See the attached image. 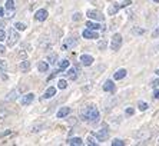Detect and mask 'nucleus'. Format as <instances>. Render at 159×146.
<instances>
[{"label": "nucleus", "mask_w": 159, "mask_h": 146, "mask_svg": "<svg viewBox=\"0 0 159 146\" xmlns=\"http://www.w3.org/2000/svg\"><path fill=\"white\" fill-rule=\"evenodd\" d=\"M3 40H6V32L0 27V42H3Z\"/></svg>", "instance_id": "72a5a7b5"}, {"label": "nucleus", "mask_w": 159, "mask_h": 146, "mask_svg": "<svg viewBox=\"0 0 159 146\" xmlns=\"http://www.w3.org/2000/svg\"><path fill=\"white\" fill-rule=\"evenodd\" d=\"M129 4H132V2H130V0H126V2H123V3H120V7H128Z\"/></svg>", "instance_id": "e433bc0d"}, {"label": "nucleus", "mask_w": 159, "mask_h": 146, "mask_svg": "<svg viewBox=\"0 0 159 146\" xmlns=\"http://www.w3.org/2000/svg\"><path fill=\"white\" fill-rule=\"evenodd\" d=\"M9 133H10V130H7V132H3V133H2V135H0V136H6V135H9Z\"/></svg>", "instance_id": "a18cd8bd"}, {"label": "nucleus", "mask_w": 159, "mask_h": 146, "mask_svg": "<svg viewBox=\"0 0 159 146\" xmlns=\"http://www.w3.org/2000/svg\"><path fill=\"white\" fill-rule=\"evenodd\" d=\"M19 67H20L22 72H27V70L30 69V62L29 60H23V62H20V66H19Z\"/></svg>", "instance_id": "5701e85b"}, {"label": "nucleus", "mask_w": 159, "mask_h": 146, "mask_svg": "<svg viewBox=\"0 0 159 146\" xmlns=\"http://www.w3.org/2000/svg\"><path fill=\"white\" fill-rule=\"evenodd\" d=\"M19 33L16 32V29H13V27H10L7 32V39H6V42H7V46L9 48H13L16 43L19 42Z\"/></svg>", "instance_id": "f03ea898"}, {"label": "nucleus", "mask_w": 159, "mask_h": 146, "mask_svg": "<svg viewBox=\"0 0 159 146\" xmlns=\"http://www.w3.org/2000/svg\"><path fill=\"white\" fill-rule=\"evenodd\" d=\"M133 113H135V109H133V107H128V109H126V115H129V116H132Z\"/></svg>", "instance_id": "c9c22d12"}, {"label": "nucleus", "mask_w": 159, "mask_h": 146, "mask_svg": "<svg viewBox=\"0 0 159 146\" xmlns=\"http://www.w3.org/2000/svg\"><path fill=\"white\" fill-rule=\"evenodd\" d=\"M155 73H156V75H158V76H159V70H156V72H155Z\"/></svg>", "instance_id": "de8ad7c7"}, {"label": "nucleus", "mask_w": 159, "mask_h": 146, "mask_svg": "<svg viewBox=\"0 0 159 146\" xmlns=\"http://www.w3.org/2000/svg\"><path fill=\"white\" fill-rule=\"evenodd\" d=\"M153 98H155V99H159V90H155V93H153Z\"/></svg>", "instance_id": "79ce46f5"}, {"label": "nucleus", "mask_w": 159, "mask_h": 146, "mask_svg": "<svg viewBox=\"0 0 159 146\" xmlns=\"http://www.w3.org/2000/svg\"><path fill=\"white\" fill-rule=\"evenodd\" d=\"M80 117H82V121H85V122L96 123L99 121L100 115H99V110L95 106H86V107H83L80 110Z\"/></svg>", "instance_id": "f257e3e1"}, {"label": "nucleus", "mask_w": 159, "mask_h": 146, "mask_svg": "<svg viewBox=\"0 0 159 146\" xmlns=\"http://www.w3.org/2000/svg\"><path fill=\"white\" fill-rule=\"evenodd\" d=\"M76 44H78V39H75V37H69V39H66V40H65L62 49H63V50H66V49L73 48V46H76Z\"/></svg>", "instance_id": "9d476101"}, {"label": "nucleus", "mask_w": 159, "mask_h": 146, "mask_svg": "<svg viewBox=\"0 0 159 146\" xmlns=\"http://www.w3.org/2000/svg\"><path fill=\"white\" fill-rule=\"evenodd\" d=\"M105 48H106V42L102 40V42L99 43V49H105Z\"/></svg>", "instance_id": "ea45409f"}, {"label": "nucleus", "mask_w": 159, "mask_h": 146, "mask_svg": "<svg viewBox=\"0 0 159 146\" xmlns=\"http://www.w3.org/2000/svg\"><path fill=\"white\" fill-rule=\"evenodd\" d=\"M55 95H56V88L50 86V88H48L46 89V92L43 93V99H50V98H53Z\"/></svg>", "instance_id": "2eb2a0df"}, {"label": "nucleus", "mask_w": 159, "mask_h": 146, "mask_svg": "<svg viewBox=\"0 0 159 146\" xmlns=\"http://www.w3.org/2000/svg\"><path fill=\"white\" fill-rule=\"evenodd\" d=\"M69 113H70V107H67V106H63V107H60V109L57 110V113H56V117H57V119H62V117H66Z\"/></svg>", "instance_id": "f8f14e48"}, {"label": "nucleus", "mask_w": 159, "mask_h": 146, "mask_svg": "<svg viewBox=\"0 0 159 146\" xmlns=\"http://www.w3.org/2000/svg\"><path fill=\"white\" fill-rule=\"evenodd\" d=\"M126 70L125 69H119L118 72L115 73V75H113V79H115V80H120V79H123V77L126 76Z\"/></svg>", "instance_id": "6ab92c4d"}, {"label": "nucleus", "mask_w": 159, "mask_h": 146, "mask_svg": "<svg viewBox=\"0 0 159 146\" xmlns=\"http://www.w3.org/2000/svg\"><path fill=\"white\" fill-rule=\"evenodd\" d=\"M40 129H43V125H34L33 128H32V132L36 133V132H40Z\"/></svg>", "instance_id": "473e14b6"}, {"label": "nucleus", "mask_w": 159, "mask_h": 146, "mask_svg": "<svg viewBox=\"0 0 159 146\" xmlns=\"http://www.w3.org/2000/svg\"><path fill=\"white\" fill-rule=\"evenodd\" d=\"M135 138L136 139H149L151 138V133H149L148 130H141V132H138L136 135H135Z\"/></svg>", "instance_id": "aec40b11"}, {"label": "nucleus", "mask_w": 159, "mask_h": 146, "mask_svg": "<svg viewBox=\"0 0 159 146\" xmlns=\"http://www.w3.org/2000/svg\"><path fill=\"white\" fill-rule=\"evenodd\" d=\"M15 27H16V30H20V32H23V30H26L27 26L25 25V23H22V22H16L15 23Z\"/></svg>", "instance_id": "cd10ccee"}, {"label": "nucleus", "mask_w": 159, "mask_h": 146, "mask_svg": "<svg viewBox=\"0 0 159 146\" xmlns=\"http://www.w3.org/2000/svg\"><path fill=\"white\" fill-rule=\"evenodd\" d=\"M34 100V93H26V95H23L22 99H20V105L22 106H27Z\"/></svg>", "instance_id": "0eeeda50"}, {"label": "nucleus", "mask_w": 159, "mask_h": 146, "mask_svg": "<svg viewBox=\"0 0 159 146\" xmlns=\"http://www.w3.org/2000/svg\"><path fill=\"white\" fill-rule=\"evenodd\" d=\"M48 16H49V13L46 9H39V10L34 13V19H36L37 22H44V20L48 19Z\"/></svg>", "instance_id": "423d86ee"}, {"label": "nucleus", "mask_w": 159, "mask_h": 146, "mask_svg": "<svg viewBox=\"0 0 159 146\" xmlns=\"http://www.w3.org/2000/svg\"><path fill=\"white\" fill-rule=\"evenodd\" d=\"M4 52H6L4 46H3V44H0V55H4Z\"/></svg>", "instance_id": "a19ab883"}, {"label": "nucleus", "mask_w": 159, "mask_h": 146, "mask_svg": "<svg viewBox=\"0 0 159 146\" xmlns=\"http://www.w3.org/2000/svg\"><path fill=\"white\" fill-rule=\"evenodd\" d=\"M6 72H7V62L4 59H0V73L4 75Z\"/></svg>", "instance_id": "b1692460"}, {"label": "nucleus", "mask_w": 159, "mask_h": 146, "mask_svg": "<svg viewBox=\"0 0 159 146\" xmlns=\"http://www.w3.org/2000/svg\"><path fill=\"white\" fill-rule=\"evenodd\" d=\"M120 46H122V36L119 33H116V34H113V37L111 40V49L113 52H118L120 49Z\"/></svg>", "instance_id": "7ed1b4c3"}, {"label": "nucleus", "mask_w": 159, "mask_h": 146, "mask_svg": "<svg viewBox=\"0 0 159 146\" xmlns=\"http://www.w3.org/2000/svg\"><path fill=\"white\" fill-rule=\"evenodd\" d=\"M48 62H49V65H56V63H57V55H56V53L49 55L48 56Z\"/></svg>", "instance_id": "393cba45"}, {"label": "nucleus", "mask_w": 159, "mask_h": 146, "mask_svg": "<svg viewBox=\"0 0 159 146\" xmlns=\"http://www.w3.org/2000/svg\"><path fill=\"white\" fill-rule=\"evenodd\" d=\"M0 16H4V9L0 7Z\"/></svg>", "instance_id": "c03bdc74"}, {"label": "nucleus", "mask_w": 159, "mask_h": 146, "mask_svg": "<svg viewBox=\"0 0 159 146\" xmlns=\"http://www.w3.org/2000/svg\"><path fill=\"white\" fill-rule=\"evenodd\" d=\"M0 27H4V22L2 20V19H0Z\"/></svg>", "instance_id": "49530a36"}, {"label": "nucleus", "mask_w": 159, "mask_h": 146, "mask_svg": "<svg viewBox=\"0 0 159 146\" xmlns=\"http://www.w3.org/2000/svg\"><path fill=\"white\" fill-rule=\"evenodd\" d=\"M151 86H152V88H158V86H159V79H156V80L152 82Z\"/></svg>", "instance_id": "58836bf2"}, {"label": "nucleus", "mask_w": 159, "mask_h": 146, "mask_svg": "<svg viewBox=\"0 0 159 146\" xmlns=\"http://www.w3.org/2000/svg\"><path fill=\"white\" fill-rule=\"evenodd\" d=\"M82 143H83V140L80 138H70L67 140V145H73V146H80Z\"/></svg>", "instance_id": "412c9836"}, {"label": "nucleus", "mask_w": 159, "mask_h": 146, "mask_svg": "<svg viewBox=\"0 0 159 146\" xmlns=\"http://www.w3.org/2000/svg\"><path fill=\"white\" fill-rule=\"evenodd\" d=\"M138 106H139V109H141V110H146V109H148V103H145V102H139V105H138Z\"/></svg>", "instance_id": "f704fd0d"}, {"label": "nucleus", "mask_w": 159, "mask_h": 146, "mask_svg": "<svg viewBox=\"0 0 159 146\" xmlns=\"http://www.w3.org/2000/svg\"><path fill=\"white\" fill-rule=\"evenodd\" d=\"M86 142H88V145H89V146H90V145H92V146H96V145H98V142L95 140V138H93V136H88Z\"/></svg>", "instance_id": "c756f323"}, {"label": "nucleus", "mask_w": 159, "mask_h": 146, "mask_svg": "<svg viewBox=\"0 0 159 146\" xmlns=\"http://www.w3.org/2000/svg\"><path fill=\"white\" fill-rule=\"evenodd\" d=\"M57 88L62 89V90H63V89H66L67 88V82L65 80V79H60V80L57 82Z\"/></svg>", "instance_id": "c85d7f7f"}, {"label": "nucleus", "mask_w": 159, "mask_h": 146, "mask_svg": "<svg viewBox=\"0 0 159 146\" xmlns=\"http://www.w3.org/2000/svg\"><path fill=\"white\" fill-rule=\"evenodd\" d=\"M107 136H109V130H107L106 126H103V128L100 129V130L96 132V138L99 142H103V140H106Z\"/></svg>", "instance_id": "6e6552de"}, {"label": "nucleus", "mask_w": 159, "mask_h": 146, "mask_svg": "<svg viewBox=\"0 0 159 146\" xmlns=\"http://www.w3.org/2000/svg\"><path fill=\"white\" fill-rule=\"evenodd\" d=\"M143 33H145V29H142V27H133L132 29V34H135V36H141Z\"/></svg>", "instance_id": "bb28decb"}, {"label": "nucleus", "mask_w": 159, "mask_h": 146, "mask_svg": "<svg viewBox=\"0 0 159 146\" xmlns=\"http://www.w3.org/2000/svg\"><path fill=\"white\" fill-rule=\"evenodd\" d=\"M112 146H125V142H123L122 139H113Z\"/></svg>", "instance_id": "7c9ffc66"}, {"label": "nucleus", "mask_w": 159, "mask_h": 146, "mask_svg": "<svg viewBox=\"0 0 159 146\" xmlns=\"http://www.w3.org/2000/svg\"><path fill=\"white\" fill-rule=\"evenodd\" d=\"M119 9H120V4H119V3H113L111 7L107 9V13H109V16H115L116 13H118Z\"/></svg>", "instance_id": "dca6fc26"}, {"label": "nucleus", "mask_w": 159, "mask_h": 146, "mask_svg": "<svg viewBox=\"0 0 159 146\" xmlns=\"http://www.w3.org/2000/svg\"><path fill=\"white\" fill-rule=\"evenodd\" d=\"M153 2H156V3H158V2H159V0H153Z\"/></svg>", "instance_id": "09e8293b"}, {"label": "nucleus", "mask_w": 159, "mask_h": 146, "mask_svg": "<svg viewBox=\"0 0 159 146\" xmlns=\"http://www.w3.org/2000/svg\"><path fill=\"white\" fill-rule=\"evenodd\" d=\"M103 90L105 92H113V90H115V84H113V80H106V82H105Z\"/></svg>", "instance_id": "a211bd4d"}, {"label": "nucleus", "mask_w": 159, "mask_h": 146, "mask_svg": "<svg viewBox=\"0 0 159 146\" xmlns=\"http://www.w3.org/2000/svg\"><path fill=\"white\" fill-rule=\"evenodd\" d=\"M80 62L83 66H90L93 63V57L90 55H82L80 56Z\"/></svg>", "instance_id": "4468645a"}, {"label": "nucleus", "mask_w": 159, "mask_h": 146, "mask_svg": "<svg viewBox=\"0 0 159 146\" xmlns=\"http://www.w3.org/2000/svg\"><path fill=\"white\" fill-rule=\"evenodd\" d=\"M6 11H7V16L6 17H13V13L16 10V6H15V0H6V6H4Z\"/></svg>", "instance_id": "39448f33"}, {"label": "nucleus", "mask_w": 159, "mask_h": 146, "mask_svg": "<svg viewBox=\"0 0 159 146\" xmlns=\"http://www.w3.org/2000/svg\"><path fill=\"white\" fill-rule=\"evenodd\" d=\"M67 67H69V60H67V59L60 60V62H59V69L60 70H66Z\"/></svg>", "instance_id": "a878e982"}, {"label": "nucleus", "mask_w": 159, "mask_h": 146, "mask_svg": "<svg viewBox=\"0 0 159 146\" xmlns=\"http://www.w3.org/2000/svg\"><path fill=\"white\" fill-rule=\"evenodd\" d=\"M80 19H82V15L79 13V11H76V13L72 16V20H73V22H78V20H80Z\"/></svg>", "instance_id": "2f4dec72"}, {"label": "nucleus", "mask_w": 159, "mask_h": 146, "mask_svg": "<svg viewBox=\"0 0 159 146\" xmlns=\"http://www.w3.org/2000/svg\"><path fill=\"white\" fill-rule=\"evenodd\" d=\"M86 27H88V29H92V30H99V29H102L103 26H100V25H98V23H93L89 20V22L86 23Z\"/></svg>", "instance_id": "4be33fe9"}, {"label": "nucleus", "mask_w": 159, "mask_h": 146, "mask_svg": "<svg viewBox=\"0 0 159 146\" xmlns=\"http://www.w3.org/2000/svg\"><path fill=\"white\" fill-rule=\"evenodd\" d=\"M82 36L85 37V39H89V40H93V39H99V34H98V33L95 32V30H92V29H86V30H83Z\"/></svg>", "instance_id": "1a4fd4ad"}, {"label": "nucleus", "mask_w": 159, "mask_h": 146, "mask_svg": "<svg viewBox=\"0 0 159 146\" xmlns=\"http://www.w3.org/2000/svg\"><path fill=\"white\" fill-rule=\"evenodd\" d=\"M19 95H20V89H13L11 92L7 93L6 100H7V102H13V100H16V99L19 98Z\"/></svg>", "instance_id": "9b49d317"}, {"label": "nucleus", "mask_w": 159, "mask_h": 146, "mask_svg": "<svg viewBox=\"0 0 159 146\" xmlns=\"http://www.w3.org/2000/svg\"><path fill=\"white\" fill-rule=\"evenodd\" d=\"M37 70H39V72L40 73H46L49 70V62L48 60H46V62H44V60H40V62L37 63Z\"/></svg>", "instance_id": "ddd939ff"}, {"label": "nucleus", "mask_w": 159, "mask_h": 146, "mask_svg": "<svg viewBox=\"0 0 159 146\" xmlns=\"http://www.w3.org/2000/svg\"><path fill=\"white\" fill-rule=\"evenodd\" d=\"M158 36H159V27H158V29H155V32L152 33V37H153V39H156Z\"/></svg>", "instance_id": "4c0bfd02"}, {"label": "nucleus", "mask_w": 159, "mask_h": 146, "mask_svg": "<svg viewBox=\"0 0 159 146\" xmlns=\"http://www.w3.org/2000/svg\"><path fill=\"white\" fill-rule=\"evenodd\" d=\"M66 76H67V79H70V80H76V79H78V70L75 69V67H72V69L67 70Z\"/></svg>", "instance_id": "f3484780"}, {"label": "nucleus", "mask_w": 159, "mask_h": 146, "mask_svg": "<svg viewBox=\"0 0 159 146\" xmlns=\"http://www.w3.org/2000/svg\"><path fill=\"white\" fill-rule=\"evenodd\" d=\"M86 16H88L89 19H92V20H98V22H103L105 20V16L102 15V13H100L99 10H90V9H89L88 11H86Z\"/></svg>", "instance_id": "20e7f679"}, {"label": "nucleus", "mask_w": 159, "mask_h": 146, "mask_svg": "<svg viewBox=\"0 0 159 146\" xmlns=\"http://www.w3.org/2000/svg\"><path fill=\"white\" fill-rule=\"evenodd\" d=\"M6 115H7V112H3V110H0V117H2V116H6Z\"/></svg>", "instance_id": "37998d69"}]
</instances>
